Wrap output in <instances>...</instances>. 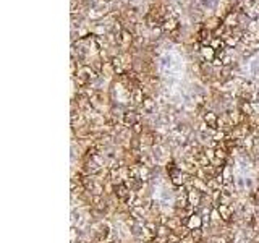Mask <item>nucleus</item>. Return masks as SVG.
<instances>
[{
    "mask_svg": "<svg viewBox=\"0 0 259 243\" xmlns=\"http://www.w3.org/2000/svg\"><path fill=\"white\" fill-rule=\"evenodd\" d=\"M201 55H202V58H204L206 62H212V60L215 58V49H212L210 45H202Z\"/></svg>",
    "mask_w": 259,
    "mask_h": 243,
    "instance_id": "1",
    "label": "nucleus"
},
{
    "mask_svg": "<svg viewBox=\"0 0 259 243\" xmlns=\"http://www.w3.org/2000/svg\"><path fill=\"white\" fill-rule=\"evenodd\" d=\"M136 122H138V114L136 112H125L123 114V123L126 125V127H135Z\"/></svg>",
    "mask_w": 259,
    "mask_h": 243,
    "instance_id": "2",
    "label": "nucleus"
},
{
    "mask_svg": "<svg viewBox=\"0 0 259 243\" xmlns=\"http://www.w3.org/2000/svg\"><path fill=\"white\" fill-rule=\"evenodd\" d=\"M131 99H133V102L135 104H143V101H144V96H143V88H136L135 91L131 92Z\"/></svg>",
    "mask_w": 259,
    "mask_h": 243,
    "instance_id": "3",
    "label": "nucleus"
},
{
    "mask_svg": "<svg viewBox=\"0 0 259 243\" xmlns=\"http://www.w3.org/2000/svg\"><path fill=\"white\" fill-rule=\"evenodd\" d=\"M223 42H225V45H227V47H230V49H232V47H235V45H236V44L240 42V39H238L236 36H233V34H232V36H230V37H227V39H225Z\"/></svg>",
    "mask_w": 259,
    "mask_h": 243,
    "instance_id": "4",
    "label": "nucleus"
},
{
    "mask_svg": "<svg viewBox=\"0 0 259 243\" xmlns=\"http://www.w3.org/2000/svg\"><path fill=\"white\" fill-rule=\"evenodd\" d=\"M206 122H207V123H209L212 128H217L219 120H217V117H215L214 114H207V115H206Z\"/></svg>",
    "mask_w": 259,
    "mask_h": 243,
    "instance_id": "5",
    "label": "nucleus"
},
{
    "mask_svg": "<svg viewBox=\"0 0 259 243\" xmlns=\"http://www.w3.org/2000/svg\"><path fill=\"white\" fill-rule=\"evenodd\" d=\"M154 105H156V101H152L151 97H146V99L143 101V107L146 109V110H152Z\"/></svg>",
    "mask_w": 259,
    "mask_h": 243,
    "instance_id": "6",
    "label": "nucleus"
}]
</instances>
